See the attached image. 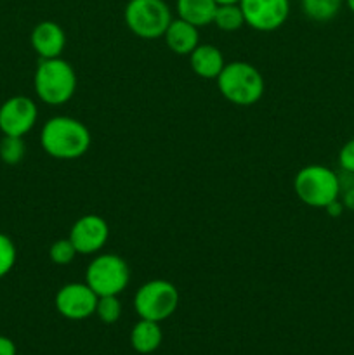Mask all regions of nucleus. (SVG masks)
I'll use <instances>...</instances> for the list:
<instances>
[{"mask_svg":"<svg viewBox=\"0 0 354 355\" xmlns=\"http://www.w3.org/2000/svg\"><path fill=\"white\" fill-rule=\"evenodd\" d=\"M191 69L203 80H215L224 69L226 61L221 49L212 44H200L189 54Z\"/></svg>","mask_w":354,"mask_h":355,"instance_id":"nucleus-14","label":"nucleus"},{"mask_svg":"<svg viewBox=\"0 0 354 355\" xmlns=\"http://www.w3.org/2000/svg\"><path fill=\"white\" fill-rule=\"evenodd\" d=\"M344 0H301V9L314 23H328L340 12Z\"/></svg>","mask_w":354,"mask_h":355,"instance_id":"nucleus-17","label":"nucleus"},{"mask_svg":"<svg viewBox=\"0 0 354 355\" xmlns=\"http://www.w3.org/2000/svg\"><path fill=\"white\" fill-rule=\"evenodd\" d=\"M0 355H17L16 343L3 335H0Z\"/></svg>","mask_w":354,"mask_h":355,"instance_id":"nucleus-25","label":"nucleus"},{"mask_svg":"<svg viewBox=\"0 0 354 355\" xmlns=\"http://www.w3.org/2000/svg\"><path fill=\"white\" fill-rule=\"evenodd\" d=\"M121 302L117 295H110V297H99L97 298L96 305V314L97 319L104 324H115L118 322V319L121 318Z\"/></svg>","mask_w":354,"mask_h":355,"instance_id":"nucleus-20","label":"nucleus"},{"mask_svg":"<svg viewBox=\"0 0 354 355\" xmlns=\"http://www.w3.org/2000/svg\"><path fill=\"white\" fill-rule=\"evenodd\" d=\"M38 121V107L31 97L12 96L0 104V132L12 137H24Z\"/></svg>","mask_w":354,"mask_h":355,"instance_id":"nucleus-9","label":"nucleus"},{"mask_svg":"<svg viewBox=\"0 0 354 355\" xmlns=\"http://www.w3.org/2000/svg\"><path fill=\"white\" fill-rule=\"evenodd\" d=\"M219 92L235 106H252L264 96V76L259 69L246 61L226 62L217 76Z\"/></svg>","mask_w":354,"mask_h":355,"instance_id":"nucleus-3","label":"nucleus"},{"mask_svg":"<svg viewBox=\"0 0 354 355\" xmlns=\"http://www.w3.org/2000/svg\"><path fill=\"white\" fill-rule=\"evenodd\" d=\"M26 156V144L23 137H12V135H3L0 141V159L6 165L16 166Z\"/></svg>","mask_w":354,"mask_h":355,"instance_id":"nucleus-19","label":"nucleus"},{"mask_svg":"<svg viewBox=\"0 0 354 355\" xmlns=\"http://www.w3.org/2000/svg\"><path fill=\"white\" fill-rule=\"evenodd\" d=\"M78 255V252L75 250L73 243L69 241V238H61L56 239L51 246H49V259L56 266H69V263L75 260V257Z\"/></svg>","mask_w":354,"mask_h":355,"instance_id":"nucleus-21","label":"nucleus"},{"mask_svg":"<svg viewBox=\"0 0 354 355\" xmlns=\"http://www.w3.org/2000/svg\"><path fill=\"white\" fill-rule=\"evenodd\" d=\"M245 24L255 31L280 30L290 16V0H242Z\"/></svg>","mask_w":354,"mask_h":355,"instance_id":"nucleus-8","label":"nucleus"},{"mask_svg":"<svg viewBox=\"0 0 354 355\" xmlns=\"http://www.w3.org/2000/svg\"><path fill=\"white\" fill-rule=\"evenodd\" d=\"M75 68L62 58L40 59L33 75V89L38 99L49 106L69 103L76 92Z\"/></svg>","mask_w":354,"mask_h":355,"instance_id":"nucleus-2","label":"nucleus"},{"mask_svg":"<svg viewBox=\"0 0 354 355\" xmlns=\"http://www.w3.org/2000/svg\"><path fill=\"white\" fill-rule=\"evenodd\" d=\"M92 144V135L83 121L66 114L49 118L40 130V146L54 159L82 158Z\"/></svg>","mask_w":354,"mask_h":355,"instance_id":"nucleus-1","label":"nucleus"},{"mask_svg":"<svg viewBox=\"0 0 354 355\" xmlns=\"http://www.w3.org/2000/svg\"><path fill=\"white\" fill-rule=\"evenodd\" d=\"M219 30L222 31H238L245 26V17H243L242 7L239 3H233V6H217L215 10L214 23Z\"/></svg>","mask_w":354,"mask_h":355,"instance_id":"nucleus-18","label":"nucleus"},{"mask_svg":"<svg viewBox=\"0 0 354 355\" xmlns=\"http://www.w3.org/2000/svg\"><path fill=\"white\" fill-rule=\"evenodd\" d=\"M172 19V9L165 0H128L124 10L127 28L142 40L163 38Z\"/></svg>","mask_w":354,"mask_h":355,"instance_id":"nucleus-5","label":"nucleus"},{"mask_svg":"<svg viewBox=\"0 0 354 355\" xmlns=\"http://www.w3.org/2000/svg\"><path fill=\"white\" fill-rule=\"evenodd\" d=\"M97 295L87 283H68L54 297L56 311L69 321H83L96 314Z\"/></svg>","mask_w":354,"mask_h":355,"instance_id":"nucleus-10","label":"nucleus"},{"mask_svg":"<svg viewBox=\"0 0 354 355\" xmlns=\"http://www.w3.org/2000/svg\"><path fill=\"white\" fill-rule=\"evenodd\" d=\"M85 283L97 297H118L130 283V267L117 253H101L87 266Z\"/></svg>","mask_w":354,"mask_h":355,"instance_id":"nucleus-7","label":"nucleus"},{"mask_svg":"<svg viewBox=\"0 0 354 355\" xmlns=\"http://www.w3.org/2000/svg\"><path fill=\"white\" fill-rule=\"evenodd\" d=\"M130 347L137 354L148 355L156 352L163 342V331L160 322L148 321V319H139L130 329Z\"/></svg>","mask_w":354,"mask_h":355,"instance_id":"nucleus-15","label":"nucleus"},{"mask_svg":"<svg viewBox=\"0 0 354 355\" xmlns=\"http://www.w3.org/2000/svg\"><path fill=\"white\" fill-rule=\"evenodd\" d=\"M200 28L194 24L187 23V21L176 17L172 23L167 28L163 40H165L167 47L177 55H189L194 49L200 45Z\"/></svg>","mask_w":354,"mask_h":355,"instance_id":"nucleus-13","label":"nucleus"},{"mask_svg":"<svg viewBox=\"0 0 354 355\" xmlns=\"http://www.w3.org/2000/svg\"><path fill=\"white\" fill-rule=\"evenodd\" d=\"M344 3H346L347 9L354 14V0H344Z\"/></svg>","mask_w":354,"mask_h":355,"instance_id":"nucleus-28","label":"nucleus"},{"mask_svg":"<svg viewBox=\"0 0 354 355\" xmlns=\"http://www.w3.org/2000/svg\"><path fill=\"white\" fill-rule=\"evenodd\" d=\"M17 260V250L12 239L0 232V279L14 269Z\"/></svg>","mask_w":354,"mask_h":355,"instance_id":"nucleus-22","label":"nucleus"},{"mask_svg":"<svg viewBox=\"0 0 354 355\" xmlns=\"http://www.w3.org/2000/svg\"><path fill=\"white\" fill-rule=\"evenodd\" d=\"M337 159H339V166L344 173L354 175V137L349 139V141L340 148Z\"/></svg>","mask_w":354,"mask_h":355,"instance_id":"nucleus-23","label":"nucleus"},{"mask_svg":"<svg viewBox=\"0 0 354 355\" xmlns=\"http://www.w3.org/2000/svg\"><path fill=\"white\" fill-rule=\"evenodd\" d=\"M294 191L298 200L311 208L328 207L340 198V175L325 165H305L295 173Z\"/></svg>","mask_w":354,"mask_h":355,"instance_id":"nucleus-4","label":"nucleus"},{"mask_svg":"<svg viewBox=\"0 0 354 355\" xmlns=\"http://www.w3.org/2000/svg\"><path fill=\"white\" fill-rule=\"evenodd\" d=\"M339 200L342 201L346 210L354 211V184H351V186H342Z\"/></svg>","mask_w":354,"mask_h":355,"instance_id":"nucleus-24","label":"nucleus"},{"mask_svg":"<svg viewBox=\"0 0 354 355\" xmlns=\"http://www.w3.org/2000/svg\"><path fill=\"white\" fill-rule=\"evenodd\" d=\"M68 238L78 255H96L110 239V225L101 215H82L71 225Z\"/></svg>","mask_w":354,"mask_h":355,"instance_id":"nucleus-11","label":"nucleus"},{"mask_svg":"<svg viewBox=\"0 0 354 355\" xmlns=\"http://www.w3.org/2000/svg\"><path fill=\"white\" fill-rule=\"evenodd\" d=\"M242 0H215L217 6H233V3H239Z\"/></svg>","mask_w":354,"mask_h":355,"instance_id":"nucleus-27","label":"nucleus"},{"mask_svg":"<svg viewBox=\"0 0 354 355\" xmlns=\"http://www.w3.org/2000/svg\"><path fill=\"white\" fill-rule=\"evenodd\" d=\"M30 44L40 59L61 58L66 49V33L56 21H40L31 30Z\"/></svg>","mask_w":354,"mask_h":355,"instance_id":"nucleus-12","label":"nucleus"},{"mask_svg":"<svg viewBox=\"0 0 354 355\" xmlns=\"http://www.w3.org/2000/svg\"><path fill=\"white\" fill-rule=\"evenodd\" d=\"M177 17L194 24L196 28L214 23L217 3L215 0H176Z\"/></svg>","mask_w":354,"mask_h":355,"instance_id":"nucleus-16","label":"nucleus"},{"mask_svg":"<svg viewBox=\"0 0 354 355\" xmlns=\"http://www.w3.org/2000/svg\"><path fill=\"white\" fill-rule=\"evenodd\" d=\"M344 210H346V208H344L342 201H340V200L332 201V203H330L328 207H325V211H326V214H328L332 218H339L340 215L344 214Z\"/></svg>","mask_w":354,"mask_h":355,"instance_id":"nucleus-26","label":"nucleus"},{"mask_svg":"<svg viewBox=\"0 0 354 355\" xmlns=\"http://www.w3.org/2000/svg\"><path fill=\"white\" fill-rule=\"evenodd\" d=\"M180 295L174 283L167 279L146 281L134 295V309L139 319L163 322L176 314Z\"/></svg>","mask_w":354,"mask_h":355,"instance_id":"nucleus-6","label":"nucleus"}]
</instances>
